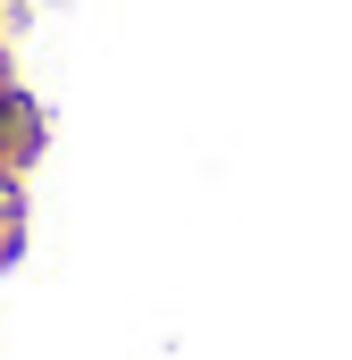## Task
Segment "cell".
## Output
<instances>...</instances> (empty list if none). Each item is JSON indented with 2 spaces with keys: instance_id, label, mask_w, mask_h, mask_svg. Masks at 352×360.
Instances as JSON below:
<instances>
[{
  "instance_id": "6da1fadb",
  "label": "cell",
  "mask_w": 352,
  "mask_h": 360,
  "mask_svg": "<svg viewBox=\"0 0 352 360\" xmlns=\"http://www.w3.org/2000/svg\"><path fill=\"white\" fill-rule=\"evenodd\" d=\"M17 260H25V184L0 193V269H17Z\"/></svg>"
},
{
  "instance_id": "7a4b0ae2",
  "label": "cell",
  "mask_w": 352,
  "mask_h": 360,
  "mask_svg": "<svg viewBox=\"0 0 352 360\" xmlns=\"http://www.w3.org/2000/svg\"><path fill=\"white\" fill-rule=\"evenodd\" d=\"M8 76H17V51H8V34H0V84H8Z\"/></svg>"
},
{
  "instance_id": "3957f363",
  "label": "cell",
  "mask_w": 352,
  "mask_h": 360,
  "mask_svg": "<svg viewBox=\"0 0 352 360\" xmlns=\"http://www.w3.org/2000/svg\"><path fill=\"white\" fill-rule=\"evenodd\" d=\"M25 8H34V0H8V17H25Z\"/></svg>"
}]
</instances>
